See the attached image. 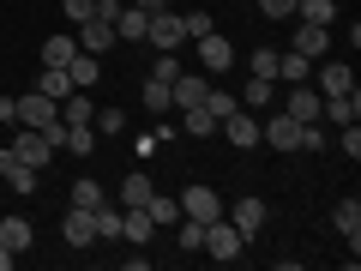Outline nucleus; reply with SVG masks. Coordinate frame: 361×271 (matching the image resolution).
Masks as SVG:
<instances>
[{"label":"nucleus","instance_id":"obj_1","mask_svg":"<svg viewBox=\"0 0 361 271\" xmlns=\"http://www.w3.org/2000/svg\"><path fill=\"white\" fill-rule=\"evenodd\" d=\"M199 247H205L211 259H223V265H229V259H241V253H247V235L235 229L229 217H217V223H205V241H199Z\"/></svg>","mask_w":361,"mask_h":271},{"label":"nucleus","instance_id":"obj_2","mask_svg":"<svg viewBox=\"0 0 361 271\" xmlns=\"http://www.w3.org/2000/svg\"><path fill=\"white\" fill-rule=\"evenodd\" d=\"M145 42H151L157 54H175L180 42H187V25H180V13H151V25H145Z\"/></svg>","mask_w":361,"mask_h":271},{"label":"nucleus","instance_id":"obj_3","mask_svg":"<svg viewBox=\"0 0 361 271\" xmlns=\"http://www.w3.org/2000/svg\"><path fill=\"white\" fill-rule=\"evenodd\" d=\"M175 205H180V217H193V223H217V217H223V199L211 193L205 181H193V187H187Z\"/></svg>","mask_w":361,"mask_h":271},{"label":"nucleus","instance_id":"obj_4","mask_svg":"<svg viewBox=\"0 0 361 271\" xmlns=\"http://www.w3.org/2000/svg\"><path fill=\"white\" fill-rule=\"evenodd\" d=\"M6 151H13V157H18V163H30V169H49V157H54V145H49V139H42V133H37V127H18V139H13V145H6Z\"/></svg>","mask_w":361,"mask_h":271},{"label":"nucleus","instance_id":"obj_5","mask_svg":"<svg viewBox=\"0 0 361 271\" xmlns=\"http://www.w3.org/2000/svg\"><path fill=\"white\" fill-rule=\"evenodd\" d=\"M37 181H42V169L18 163L13 151H0V187H13V193H37Z\"/></svg>","mask_w":361,"mask_h":271},{"label":"nucleus","instance_id":"obj_6","mask_svg":"<svg viewBox=\"0 0 361 271\" xmlns=\"http://www.w3.org/2000/svg\"><path fill=\"white\" fill-rule=\"evenodd\" d=\"M78 49H85V54H103V49H115V18L90 13L85 25H78Z\"/></svg>","mask_w":361,"mask_h":271},{"label":"nucleus","instance_id":"obj_7","mask_svg":"<svg viewBox=\"0 0 361 271\" xmlns=\"http://www.w3.org/2000/svg\"><path fill=\"white\" fill-rule=\"evenodd\" d=\"M90 211H97V205H90ZM90 211H85V205H66V217H61L66 247H90V241H97V223H90Z\"/></svg>","mask_w":361,"mask_h":271},{"label":"nucleus","instance_id":"obj_8","mask_svg":"<svg viewBox=\"0 0 361 271\" xmlns=\"http://www.w3.org/2000/svg\"><path fill=\"white\" fill-rule=\"evenodd\" d=\"M217 127H223V139H229V145H241V151H253V145H259V121L247 115V109H235V115H223Z\"/></svg>","mask_w":361,"mask_h":271},{"label":"nucleus","instance_id":"obj_9","mask_svg":"<svg viewBox=\"0 0 361 271\" xmlns=\"http://www.w3.org/2000/svg\"><path fill=\"white\" fill-rule=\"evenodd\" d=\"M331 223H337V235L349 241V253H361V199H343V205L331 211Z\"/></svg>","mask_w":361,"mask_h":271},{"label":"nucleus","instance_id":"obj_10","mask_svg":"<svg viewBox=\"0 0 361 271\" xmlns=\"http://www.w3.org/2000/svg\"><path fill=\"white\" fill-rule=\"evenodd\" d=\"M325 49H331V25H295V54L325 61Z\"/></svg>","mask_w":361,"mask_h":271},{"label":"nucleus","instance_id":"obj_11","mask_svg":"<svg viewBox=\"0 0 361 271\" xmlns=\"http://www.w3.org/2000/svg\"><path fill=\"white\" fill-rule=\"evenodd\" d=\"M37 90L49 97V103H66L78 85H73V73H66V66H42V73H37Z\"/></svg>","mask_w":361,"mask_h":271},{"label":"nucleus","instance_id":"obj_12","mask_svg":"<svg viewBox=\"0 0 361 271\" xmlns=\"http://www.w3.org/2000/svg\"><path fill=\"white\" fill-rule=\"evenodd\" d=\"M199 61H205V73H223V66H235V49H229V37H199Z\"/></svg>","mask_w":361,"mask_h":271},{"label":"nucleus","instance_id":"obj_13","mask_svg":"<svg viewBox=\"0 0 361 271\" xmlns=\"http://www.w3.org/2000/svg\"><path fill=\"white\" fill-rule=\"evenodd\" d=\"M151 235H157V223H151V211H145V205L121 211V241H151Z\"/></svg>","mask_w":361,"mask_h":271},{"label":"nucleus","instance_id":"obj_14","mask_svg":"<svg viewBox=\"0 0 361 271\" xmlns=\"http://www.w3.org/2000/svg\"><path fill=\"white\" fill-rule=\"evenodd\" d=\"M319 115H331L337 127H349V121H361V90H343V97H325Z\"/></svg>","mask_w":361,"mask_h":271},{"label":"nucleus","instance_id":"obj_15","mask_svg":"<svg viewBox=\"0 0 361 271\" xmlns=\"http://www.w3.org/2000/svg\"><path fill=\"white\" fill-rule=\"evenodd\" d=\"M229 223L247 235V241H253V235L265 229V205H259V199H241V205H229Z\"/></svg>","mask_w":361,"mask_h":271},{"label":"nucleus","instance_id":"obj_16","mask_svg":"<svg viewBox=\"0 0 361 271\" xmlns=\"http://www.w3.org/2000/svg\"><path fill=\"white\" fill-rule=\"evenodd\" d=\"M343 90H355V73L343 61H325L319 66V97H343Z\"/></svg>","mask_w":361,"mask_h":271},{"label":"nucleus","instance_id":"obj_17","mask_svg":"<svg viewBox=\"0 0 361 271\" xmlns=\"http://www.w3.org/2000/svg\"><path fill=\"white\" fill-rule=\"evenodd\" d=\"M145 25H151V13L121 6V13H115V42H145Z\"/></svg>","mask_w":361,"mask_h":271},{"label":"nucleus","instance_id":"obj_18","mask_svg":"<svg viewBox=\"0 0 361 271\" xmlns=\"http://www.w3.org/2000/svg\"><path fill=\"white\" fill-rule=\"evenodd\" d=\"M319 103H325L319 90L295 85V90H289V103H283V115H295V121H319Z\"/></svg>","mask_w":361,"mask_h":271},{"label":"nucleus","instance_id":"obj_19","mask_svg":"<svg viewBox=\"0 0 361 271\" xmlns=\"http://www.w3.org/2000/svg\"><path fill=\"white\" fill-rule=\"evenodd\" d=\"M30 235H37V229H30L25 217H0V247H6V253H25Z\"/></svg>","mask_w":361,"mask_h":271},{"label":"nucleus","instance_id":"obj_20","mask_svg":"<svg viewBox=\"0 0 361 271\" xmlns=\"http://www.w3.org/2000/svg\"><path fill=\"white\" fill-rule=\"evenodd\" d=\"M90 115H97V103H90V90H73V97L61 103V121H66V127H90Z\"/></svg>","mask_w":361,"mask_h":271},{"label":"nucleus","instance_id":"obj_21","mask_svg":"<svg viewBox=\"0 0 361 271\" xmlns=\"http://www.w3.org/2000/svg\"><path fill=\"white\" fill-rule=\"evenodd\" d=\"M66 73H73V85H78V90H90L97 78H103V66H97V54H85V49H78L73 61H66Z\"/></svg>","mask_w":361,"mask_h":271},{"label":"nucleus","instance_id":"obj_22","mask_svg":"<svg viewBox=\"0 0 361 271\" xmlns=\"http://www.w3.org/2000/svg\"><path fill=\"white\" fill-rule=\"evenodd\" d=\"M180 127L193 133V139H211V133H217V115H211L205 103H193V109H180Z\"/></svg>","mask_w":361,"mask_h":271},{"label":"nucleus","instance_id":"obj_23","mask_svg":"<svg viewBox=\"0 0 361 271\" xmlns=\"http://www.w3.org/2000/svg\"><path fill=\"white\" fill-rule=\"evenodd\" d=\"M78 54V37H49L42 42V66H66Z\"/></svg>","mask_w":361,"mask_h":271},{"label":"nucleus","instance_id":"obj_24","mask_svg":"<svg viewBox=\"0 0 361 271\" xmlns=\"http://www.w3.org/2000/svg\"><path fill=\"white\" fill-rule=\"evenodd\" d=\"M151 193H157L151 175H127L121 181V205H151Z\"/></svg>","mask_w":361,"mask_h":271},{"label":"nucleus","instance_id":"obj_25","mask_svg":"<svg viewBox=\"0 0 361 271\" xmlns=\"http://www.w3.org/2000/svg\"><path fill=\"white\" fill-rule=\"evenodd\" d=\"M90 127H97V139H115V133L127 127V115H121V109H109V103H97V115H90Z\"/></svg>","mask_w":361,"mask_h":271},{"label":"nucleus","instance_id":"obj_26","mask_svg":"<svg viewBox=\"0 0 361 271\" xmlns=\"http://www.w3.org/2000/svg\"><path fill=\"white\" fill-rule=\"evenodd\" d=\"M61 151H73V157H90V151H97V127H66Z\"/></svg>","mask_w":361,"mask_h":271},{"label":"nucleus","instance_id":"obj_27","mask_svg":"<svg viewBox=\"0 0 361 271\" xmlns=\"http://www.w3.org/2000/svg\"><path fill=\"white\" fill-rule=\"evenodd\" d=\"M295 13H301V25H331L337 6H331V0H295Z\"/></svg>","mask_w":361,"mask_h":271},{"label":"nucleus","instance_id":"obj_28","mask_svg":"<svg viewBox=\"0 0 361 271\" xmlns=\"http://www.w3.org/2000/svg\"><path fill=\"white\" fill-rule=\"evenodd\" d=\"M307 54H277V78H289V85H307Z\"/></svg>","mask_w":361,"mask_h":271},{"label":"nucleus","instance_id":"obj_29","mask_svg":"<svg viewBox=\"0 0 361 271\" xmlns=\"http://www.w3.org/2000/svg\"><path fill=\"white\" fill-rule=\"evenodd\" d=\"M90 223H97V241H121V211L97 205V211H90Z\"/></svg>","mask_w":361,"mask_h":271},{"label":"nucleus","instance_id":"obj_30","mask_svg":"<svg viewBox=\"0 0 361 271\" xmlns=\"http://www.w3.org/2000/svg\"><path fill=\"white\" fill-rule=\"evenodd\" d=\"M199 241H205V223L180 217V229H175V247H180V253H199Z\"/></svg>","mask_w":361,"mask_h":271},{"label":"nucleus","instance_id":"obj_31","mask_svg":"<svg viewBox=\"0 0 361 271\" xmlns=\"http://www.w3.org/2000/svg\"><path fill=\"white\" fill-rule=\"evenodd\" d=\"M145 211H151L157 229H163V223H180V205H175V199H163V193H151V205H145Z\"/></svg>","mask_w":361,"mask_h":271},{"label":"nucleus","instance_id":"obj_32","mask_svg":"<svg viewBox=\"0 0 361 271\" xmlns=\"http://www.w3.org/2000/svg\"><path fill=\"white\" fill-rule=\"evenodd\" d=\"M66 199H73V205H85V211H90V205H103V187H97V181L85 175V181H73V193H66Z\"/></svg>","mask_w":361,"mask_h":271},{"label":"nucleus","instance_id":"obj_33","mask_svg":"<svg viewBox=\"0 0 361 271\" xmlns=\"http://www.w3.org/2000/svg\"><path fill=\"white\" fill-rule=\"evenodd\" d=\"M90 13H97V0H61V18H66V25H85Z\"/></svg>","mask_w":361,"mask_h":271},{"label":"nucleus","instance_id":"obj_34","mask_svg":"<svg viewBox=\"0 0 361 271\" xmlns=\"http://www.w3.org/2000/svg\"><path fill=\"white\" fill-rule=\"evenodd\" d=\"M271 85H277V78H247V109H265L271 103Z\"/></svg>","mask_w":361,"mask_h":271},{"label":"nucleus","instance_id":"obj_35","mask_svg":"<svg viewBox=\"0 0 361 271\" xmlns=\"http://www.w3.org/2000/svg\"><path fill=\"white\" fill-rule=\"evenodd\" d=\"M145 109H175V103H169V85H163V78H145Z\"/></svg>","mask_w":361,"mask_h":271},{"label":"nucleus","instance_id":"obj_36","mask_svg":"<svg viewBox=\"0 0 361 271\" xmlns=\"http://www.w3.org/2000/svg\"><path fill=\"white\" fill-rule=\"evenodd\" d=\"M205 109H211V115H235V109H241V103H235V97H229V90H205Z\"/></svg>","mask_w":361,"mask_h":271},{"label":"nucleus","instance_id":"obj_37","mask_svg":"<svg viewBox=\"0 0 361 271\" xmlns=\"http://www.w3.org/2000/svg\"><path fill=\"white\" fill-rule=\"evenodd\" d=\"M180 25H187V42L211 37V13H180Z\"/></svg>","mask_w":361,"mask_h":271},{"label":"nucleus","instance_id":"obj_38","mask_svg":"<svg viewBox=\"0 0 361 271\" xmlns=\"http://www.w3.org/2000/svg\"><path fill=\"white\" fill-rule=\"evenodd\" d=\"M253 78H277V49H253Z\"/></svg>","mask_w":361,"mask_h":271},{"label":"nucleus","instance_id":"obj_39","mask_svg":"<svg viewBox=\"0 0 361 271\" xmlns=\"http://www.w3.org/2000/svg\"><path fill=\"white\" fill-rule=\"evenodd\" d=\"M343 157H349V163H355V157H361V127H355V121H349V127H343Z\"/></svg>","mask_w":361,"mask_h":271},{"label":"nucleus","instance_id":"obj_40","mask_svg":"<svg viewBox=\"0 0 361 271\" xmlns=\"http://www.w3.org/2000/svg\"><path fill=\"white\" fill-rule=\"evenodd\" d=\"M259 13H271V18H289V13H295V0H259Z\"/></svg>","mask_w":361,"mask_h":271},{"label":"nucleus","instance_id":"obj_41","mask_svg":"<svg viewBox=\"0 0 361 271\" xmlns=\"http://www.w3.org/2000/svg\"><path fill=\"white\" fill-rule=\"evenodd\" d=\"M175 73H180V61H169V54H157V73H151V78H163V85H169Z\"/></svg>","mask_w":361,"mask_h":271},{"label":"nucleus","instance_id":"obj_42","mask_svg":"<svg viewBox=\"0 0 361 271\" xmlns=\"http://www.w3.org/2000/svg\"><path fill=\"white\" fill-rule=\"evenodd\" d=\"M139 13H163V0H139Z\"/></svg>","mask_w":361,"mask_h":271}]
</instances>
